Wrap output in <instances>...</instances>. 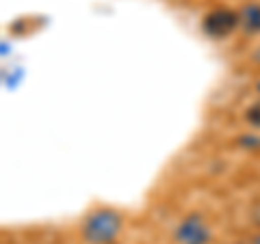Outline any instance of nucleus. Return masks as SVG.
I'll use <instances>...</instances> for the list:
<instances>
[{"label": "nucleus", "mask_w": 260, "mask_h": 244, "mask_svg": "<svg viewBox=\"0 0 260 244\" xmlns=\"http://www.w3.org/2000/svg\"><path fill=\"white\" fill-rule=\"evenodd\" d=\"M245 121L251 126V128H258L260 130V100L254 102L251 106L245 110Z\"/></svg>", "instance_id": "nucleus-5"}, {"label": "nucleus", "mask_w": 260, "mask_h": 244, "mask_svg": "<svg viewBox=\"0 0 260 244\" xmlns=\"http://www.w3.org/2000/svg\"><path fill=\"white\" fill-rule=\"evenodd\" d=\"M256 93H258V95H260V78H258V80H256Z\"/></svg>", "instance_id": "nucleus-9"}, {"label": "nucleus", "mask_w": 260, "mask_h": 244, "mask_svg": "<svg viewBox=\"0 0 260 244\" xmlns=\"http://www.w3.org/2000/svg\"><path fill=\"white\" fill-rule=\"evenodd\" d=\"M251 61H254L256 65H260V46H258L256 50H254V54H251Z\"/></svg>", "instance_id": "nucleus-7"}, {"label": "nucleus", "mask_w": 260, "mask_h": 244, "mask_svg": "<svg viewBox=\"0 0 260 244\" xmlns=\"http://www.w3.org/2000/svg\"><path fill=\"white\" fill-rule=\"evenodd\" d=\"M121 231V216L111 208L91 212L83 223V238L87 244H113Z\"/></svg>", "instance_id": "nucleus-1"}, {"label": "nucleus", "mask_w": 260, "mask_h": 244, "mask_svg": "<svg viewBox=\"0 0 260 244\" xmlns=\"http://www.w3.org/2000/svg\"><path fill=\"white\" fill-rule=\"evenodd\" d=\"M241 26L239 22V11H232V9H225V7H219V9L210 11L204 22H202V28L208 37L213 39H225L228 35H232L234 30Z\"/></svg>", "instance_id": "nucleus-3"}, {"label": "nucleus", "mask_w": 260, "mask_h": 244, "mask_svg": "<svg viewBox=\"0 0 260 244\" xmlns=\"http://www.w3.org/2000/svg\"><path fill=\"white\" fill-rule=\"evenodd\" d=\"M249 244H260V231L251 235V238H249Z\"/></svg>", "instance_id": "nucleus-8"}, {"label": "nucleus", "mask_w": 260, "mask_h": 244, "mask_svg": "<svg viewBox=\"0 0 260 244\" xmlns=\"http://www.w3.org/2000/svg\"><path fill=\"white\" fill-rule=\"evenodd\" d=\"M210 227L200 214L184 216L180 223L176 225L174 240L176 244H208L210 242Z\"/></svg>", "instance_id": "nucleus-2"}, {"label": "nucleus", "mask_w": 260, "mask_h": 244, "mask_svg": "<svg viewBox=\"0 0 260 244\" xmlns=\"http://www.w3.org/2000/svg\"><path fill=\"white\" fill-rule=\"evenodd\" d=\"M22 76H24L22 67H13V69L7 71V74H5V85H7V89H15V87H18V83L22 80Z\"/></svg>", "instance_id": "nucleus-6"}, {"label": "nucleus", "mask_w": 260, "mask_h": 244, "mask_svg": "<svg viewBox=\"0 0 260 244\" xmlns=\"http://www.w3.org/2000/svg\"><path fill=\"white\" fill-rule=\"evenodd\" d=\"M239 22L245 35L260 32V3H247L239 9Z\"/></svg>", "instance_id": "nucleus-4"}, {"label": "nucleus", "mask_w": 260, "mask_h": 244, "mask_svg": "<svg viewBox=\"0 0 260 244\" xmlns=\"http://www.w3.org/2000/svg\"><path fill=\"white\" fill-rule=\"evenodd\" d=\"M234 244H245V242H234Z\"/></svg>", "instance_id": "nucleus-10"}]
</instances>
